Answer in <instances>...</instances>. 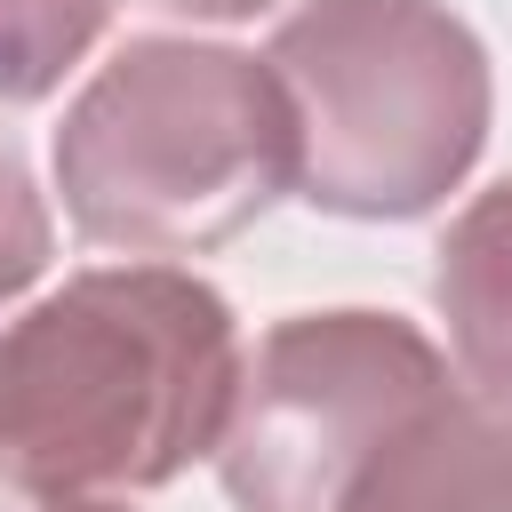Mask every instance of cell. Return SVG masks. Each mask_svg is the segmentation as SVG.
Instances as JSON below:
<instances>
[{
  "mask_svg": "<svg viewBox=\"0 0 512 512\" xmlns=\"http://www.w3.org/2000/svg\"><path fill=\"white\" fill-rule=\"evenodd\" d=\"M352 512H512V416L448 400L376 464Z\"/></svg>",
  "mask_w": 512,
  "mask_h": 512,
  "instance_id": "cell-6",
  "label": "cell"
},
{
  "mask_svg": "<svg viewBox=\"0 0 512 512\" xmlns=\"http://www.w3.org/2000/svg\"><path fill=\"white\" fill-rule=\"evenodd\" d=\"M0 512H128L112 496H56V488H8Z\"/></svg>",
  "mask_w": 512,
  "mask_h": 512,
  "instance_id": "cell-9",
  "label": "cell"
},
{
  "mask_svg": "<svg viewBox=\"0 0 512 512\" xmlns=\"http://www.w3.org/2000/svg\"><path fill=\"white\" fill-rule=\"evenodd\" d=\"M56 184L96 248L184 256L296 192V112L264 56L128 40L64 112Z\"/></svg>",
  "mask_w": 512,
  "mask_h": 512,
  "instance_id": "cell-2",
  "label": "cell"
},
{
  "mask_svg": "<svg viewBox=\"0 0 512 512\" xmlns=\"http://www.w3.org/2000/svg\"><path fill=\"white\" fill-rule=\"evenodd\" d=\"M432 296H440L456 368L480 384L488 408H512V176L448 224Z\"/></svg>",
  "mask_w": 512,
  "mask_h": 512,
  "instance_id": "cell-5",
  "label": "cell"
},
{
  "mask_svg": "<svg viewBox=\"0 0 512 512\" xmlns=\"http://www.w3.org/2000/svg\"><path fill=\"white\" fill-rule=\"evenodd\" d=\"M296 112V192L424 216L488 136V56L440 0H304L264 48Z\"/></svg>",
  "mask_w": 512,
  "mask_h": 512,
  "instance_id": "cell-3",
  "label": "cell"
},
{
  "mask_svg": "<svg viewBox=\"0 0 512 512\" xmlns=\"http://www.w3.org/2000/svg\"><path fill=\"white\" fill-rule=\"evenodd\" d=\"M104 16L112 0H0V104L48 96L88 56Z\"/></svg>",
  "mask_w": 512,
  "mask_h": 512,
  "instance_id": "cell-7",
  "label": "cell"
},
{
  "mask_svg": "<svg viewBox=\"0 0 512 512\" xmlns=\"http://www.w3.org/2000/svg\"><path fill=\"white\" fill-rule=\"evenodd\" d=\"M40 264H48V208H40L32 176H24V160L0 144V304L16 288H32Z\"/></svg>",
  "mask_w": 512,
  "mask_h": 512,
  "instance_id": "cell-8",
  "label": "cell"
},
{
  "mask_svg": "<svg viewBox=\"0 0 512 512\" xmlns=\"http://www.w3.org/2000/svg\"><path fill=\"white\" fill-rule=\"evenodd\" d=\"M448 368L392 312H296L248 360L216 440L240 512H352L376 464L440 416Z\"/></svg>",
  "mask_w": 512,
  "mask_h": 512,
  "instance_id": "cell-4",
  "label": "cell"
},
{
  "mask_svg": "<svg viewBox=\"0 0 512 512\" xmlns=\"http://www.w3.org/2000/svg\"><path fill=\"white\" fill-rule=\"evenodd\" d=\"M160 8H176V16H256L272 0H160Z\"/></svg>",
  "mask_w": 512,
  "mask_h": 512,
  "instance_id": "cell-10",
  "label": "cell"
},
{
  "mask_svg": "<svg viewBox=\"0 0 512 512\" xmlns=\"http://www.w3.org/2000/svg\"><path fill=\"white\" fill-rule=\"evenodd\" d=\"M240 336L208 280L112 264L64 280L0 336V488H160L216 456Z\"/></svg>",
  "mask_w": 512,
  "mask_h": 512,
  "instance_id": "cell-1",
  "label": "cell"
}]
</instances>
